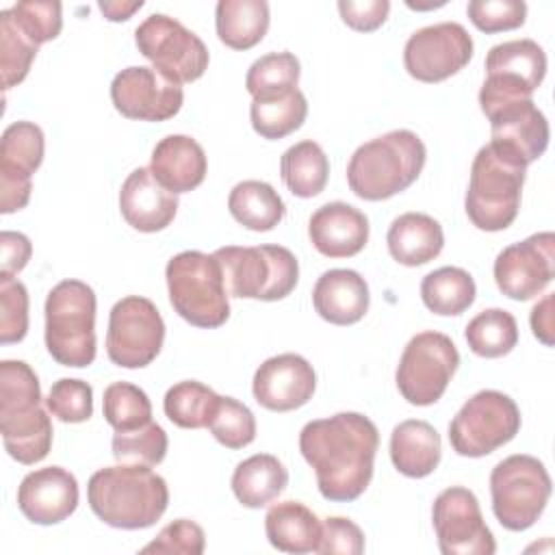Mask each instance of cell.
I'll list each match as a JSON object with an SVG mask.
<instances>
[{
    "label": "cell",
    "mask_w": 555,
    "mask_h": 555,
    "mask_svg": "<svg viewBox=\"0 0 555 555\" xmlns=\"http://www.w3.org/2000/svg\"><path fill=\"white\" fill-rule=\"evenodd\" d=\"M379 431L360 412H338L301 427L299 451L314 468L323 499L356 501L373 479Z\"/></svg>",
    "instance_id": "1"
},
{
    "label": "cell",
    "mask_w": 555,
    "mask_h": 555,
    "mask_svg": "<svg viewBox=\"0 0 555 555\" xmlns=\"http://www.w3.org/2000/svg\"><path fill=\"white\" fill-rule=\"evenodd\" d=\"M91 512L115 529H147L160 520L169 505L167 481L141 464L100 468L87 483Z\"/></svg>",
    "instance_id": "2"
},
{
    "label": "cell",
    "mask_w": 555,
    "mask_h": 555,
    "mask_svg": "<svg viewBox=\"0 0 555 555\" xmlns=\"http://www.w3.org/2000/svg\"><path fill=\"white\" fill-rule=\"evenodd\" d=\"M0 434L20 464L41 462L52 447V421L41 408V386L24 360L0 362Z\"/></svg>",
    "instance_id": "3"
},
{
    "label": "cell",
    "mask_w": 555,
    "mask_h": 555,
    "mask_svg": "<svg viewBox=\"0 0 555 555\" xmlns=\"http://www.w3.org/2000/svg\"><path fill=\"white\" fill-rule=\"evenodd\" d=\"M427 150L412 130H390L362 143L349 158L347 182L353 195L366 202L388 199L412 186L423 167Z\"/></svg>",
    "instance_id": "4"
},
{
    "label": "cell",
    "mask_w": 555,
    "mask_h": 555,
    "mask_svg": "<svg viewBox=\"0 0 555 555\" xmlns=\"http://www.w3.org/2000/svg\"><path fill=\"white\" fill-rule=\"evenodd\" d=\"M527 167L494 145H483L473 158L464 208L475 228L501 232L509 228L520 208Z\"/></svg>",
    "instance_id": "5"
},
{
    "label": "cell",
    "mask_w": 555,
    "mask_h": 555,
    "mask_svg": "<svg viewBox=\"0 0 555 555\" xmlns=\"http://www.w3.org/2000/svg\"><path fill=\"white\" fill-rule=\"evenodd\" d=\"M167 291L173 310L195 327H219L230 317L228 288L219 260L210 254L186 249L176 254L167 267Z\"/></svg>",
    "instance_id": "6"
},
{
    "label": "cell",
    "mask_w": 555,
    "mask_h": 555,
    "mask_svg": "<svg viewBox=\"0 0 555 555\" xmlns=\"http://www.w3.org/2000/svg\"><path fill=\"white\" fill-rule=\"evenodd\" d=\"M46 347L63 366L95 360V293L80 280L59 282L46 297Z\"/></svg>",
    "instance_id": "7"
},
{
    "label": "cell",
    "mask_w": 555,
    "mask_h": 555,
    "mask_svg": "<svg viewBox=\"0 0 555 555\" xmlns=\"http://www.w3.org/2000/svg\"><path fill=\"white\" fill-rule=\"evenodd\" d=\"M212 256L221 264L230 297L278 301L288 297L299 280V262L282 245H225Z\"/></svg>",
    "instance_id": "8"
},
{
    "label": "cell",
    "mask_w": 555,
    "mask_h": 555,
    "mask_svg": "<svg viewBox=\"0 0 555 555\" xmlns=\"http://www.w3.org/2000/svg\"><path fill=\"white\" fill-rule=\"evenodd\" d=\"M551 488V477L538 457L509 455L490 473L492 512L505 529L525 531L542 516Z\"/></svg>",
    "instance_id": "9"
},
{
    "label": "cell",
    "mask_w": 555,
    "mask_h": 555,
    "mask_svg": "<svg viewBox=\"0 0 555 555\" xmlns=\"http://www.w3.org/2000/svg\"><path fill=\"white\" fill-rule=\"evenodd\" d=\"M520 431V410L499 390H479L449 423V442L462 457H483L514 440Z\"/></svg>",
    "instance_id": "10"
},
{
    "label": "cell",
    "mask_w": 555,
    "mask_h": 555,
    "mask_svg": "<svg viewBox=\"0 0 555 555\" xmlns=\"http://www.w3.org/2000/svg\"><path fill=\"white\" fill-rule=\"evenodd\" d=\"M460 366L455 343L442 332H421L410 338L397 364L395 382L412 405L436 403Z\"/></svg>",
    "instance_id": "11"
},
{
    "label": "cell",
    "mask_w": 555,
    "mask_h": 555,
    "mask_svg": "<svg viewBox=\"0 0 555 555\" xmlns=\"http://www.w3.org/2000/svg\"><path fill=\"white\" fill-rule=\"evenodd\" d=\"M139 52L173 82H193L208 69L206 43L176 17L152 13L134 30Z\"/></svg>",
    "instance_id": "12"
},
{
    "label": "cell",
    "mask_w": 555,
    "mask_h": 555,
    "mask_svg": "<svg viewBox=\"0 0 555 555\" xmlns=\"http://www.w3.org/2000/svg\"><path fill=\"white\" fill-rule=\"evenodd\" d=\"M163 340L165 321L147 297L128 295L111 308L106 353L113 364L143 369L160 353Z\"/></svg>",
    "instance_id": "13"
},
{
    "label": "cell",
    "mask_w": 555,
    "mask_h": 555,
    "mask_svg": "<svg viewBox=\"0 0 555 555\" xmlns=\"http://www.w3.org/2000/svg\"><path fill=\"white\" fill-rule=\"evenodd\" d=\"M490 121V145L529 167L548 147V121L531 98H479Z\"/></svg>",
    "instance_id": "14"
},
{
    "label": "cell",
    "mask_w": 555,
    "mask_h": 555,
    "mask_svg": "<svg viewBox=\"0 0 555 555\" xmlns=\"http://www.w3.org/2000/svg\"><path fill=\"white\" fill-rule=\"evenodd\" d=\"M431 522L442 555H492L496 551L479 501L468 488L451 486L442 490L434 501Z\"/></svg>",
    "instance_id": "15"
},
{
    "label": "cell",
    "mask_w": 555,
    "mask_h": 555,
    "mask_svg": "<svg viewBox=\"0 0 555 555\" xmlns=\"http://www.w3.org/2000/svg\"><path fill=\"white\" fill-rule=\"evenodd\" d=\"M473 59V39L457 22L418 28L403 48L405 72L421 82H442Z\"/></svg>",
    "instance_id": "16"
},
{
    "label": "cell",
    "mask_w": 555,
    "mask_h": 555,
    "mask_svg": "<svg viewBox=\"0 0 555 555\" xmlns=\"http://www.w3.org/2000/svg\"><path fill=\"white\" fill-rule=\"evenodd\" d=\"M555 275V234L538 232L525 241L503 247L494 260V282L499 291L527 301L540 295Z\"/></svg>",
    "instance_id": "17"
},
{
    "label": "cell",
    "mask_w": 555,
    "mask_h": 555,
    "mask_svg": "<svg viewBox=\"0 0 555 555\" xmlns=\"http://www.w3.org/2000/svg\"><path fill=\"white\" fill-rule=\"evenodd\" d=\"M111 100L117 113L139 121H165L178 115L184 102L182 87L154 67L132 65L111 82Z\"/></svg>",
    "instance_id": "18"
},
{
    "label": "cell",
    "mask_w": 555,
    "mask_h": 555,
    "mask_svg": "<svg viewBox=\"0 0 555 555\" xmlns=\"http://www.w3.org/2000/svg\"><path fill=\"white\" fill-rule=\"evenodd\" d=\"M546 76V54L533 39L496 43L486 54L479 98H531Z\"/></svg>",
    "instance_id": "19"
},
{
    "label": "cell",
    "mask_w": 555,
    "mask_h": 555,
    "mask_svg": "<svg viewBox=\"0 0 555 555\" xmlns=\"http://www.w3.org/2000/svg\"><path fill=\"white\" fill-rule=\"evenodd\" d=\"M43 130L33 121L4 128L0 141V212L22 210L33 191V173L43 160Z\"/></svg>",
    "instance_id": "20"
},
{
    "label": "cell",
    "mask_w": 555,
    "mask_h": 555,
    "mask_svg": "<svg viewBox=\"0 0 555 555\" xmlns=\"http://www.w3.org/2000/svg\"><path fill=\"white\" fill-rule=\"evenodd\" d=\"M314 388L317 373L299 353H280L264 360L251 382L254 399L271 412H291L306 405Z\"/></svg>",
    "instance_id": "21"
},
{
    "label": "cell",
    "mask_w": 555,
    "mask_h": 555,
    "mask_svg": "<svg viewBox=\"0 0 555 555\" xmlns=\"http://www.w3.org/2000/svg\"><path fill=\"white\" fill-rule=\"evenodd\" d=\"M17 507L35 525H56L78 507V481L61 466L28 473L17 488Z\"/></svg>",
    "instance_id": "22"
},
{
    "label": "cell",
    "mask_w": 555,
    "mask_h": 555,
    "mask_svg": "<svg viewBox=\"0 0 555 555\" xmlns=\"http://www.w3.org/2000/svg\"><path fill=\"white\" fill-rule=\"evenodd\" d=\"M119 210L130 228L147 234L160 232L178 212V195L165 189L150 167H137L121 184Z\"/></svg>",
    "instance_id": "23"
},
{
    "label": "cell",
    "mask_w": 555,
    "mask_h": 555,
    "mask_svg": "<svg viewBox=\"0 0 555 555\" xmlns=\"http://www.w3.org/2000/svg\"><path fill=\"white\" fill-rule=\"evenodd\" d=\"M308 236L319 254L327 258H351L369 241V219L351 204L330 202L312 212Z\"/></svg>",
    "instance_id": "24"
},
{
    "label": "cell",
    "mask_w": 555,
    "mask_h": 555,
    "mask_svg": "<svg viewBox=\"0 0 555 555\" xmlns=\"http://www.w3.org/2000/svg\"><path fill=\"white\" fill-rule=\"evenodd\" d=\"M312 304L323 321L332 325H353L369 310V284L353 269H330L317 280Z\"/></svg>",
    "instance_id": "25"
},
{
    "label": "cell",
    "mask_w": 555,
    "mask_h": 555,
    "mask_svg": "<svg viewBox=\"0 0 555 555\" xmlns=\"http://www.w3.org/2000/svg\"><path fill=\"white\" fill-rule=\"evenodd\" d=\"M208 160L204 147L186 134H167L152 150L150 171L171 193H189L206 178Z\"/></svg>",
    "instance_id": "26"
},
{
    "label": "cell",
    "mask_w": 555,
    "mask_h": 555,
    "mask_svg": "<svg viewBox=\"0 0 555 555\" xmlns=\"http://www.w3.org/2000/svg\"><path fill=\"white\" fill-rule=\"evenodd\" d=\"M442 455L440 434L427 421H401L390 434V460L395 468L412 479L431 475Z\"/></svg>",
    "instance_id": "27"
},
{
    "label": "cell",
    "mask_w": 555,
    "mask_h": 555,
    "mask_svg": "<svg viewBox=\"0 0 555 555\" xmlns=\"http://www.w3.org/2000/svg\"><path fill=\"white\" fill-rule=\"evenodd\" d=\"M386 243L399 264L421 267L442 251L444 232L442 225L425 212H403L390 223Z\"/></svg>",
    "instance_id": "28"
},
{
    "label": "cell",
    "mask_w": 555,
    "mask_h": 555,
    "mask_svg": "<svg viewBox=\"0 0 555 555\" xmlns=\"http://www.w3.org/2000/svg\"><path fill=\"white\" fill-rule=\"evenodd\" d=\"M264 533L273 548L284 553H317L321 538L319 516L299 501H282L269 507Z\"/></svg>",
    "instance_id": "29"
},
{
    "label": "cell",
    "mask_w": 555,
    "mask_h": 555,
    "mask_svg": "<svg viewBox=\"0 0 555 555\" xmlns=\"http://www.w3.org/2000/svg\"><path fill=\"white\" fill-rule=\"evenodd\" d=\"M230 483L241 505L258 509L284 492L288 486V470L275 455L256 453L236 464Z\"/></svg>",
    "instance_id": "30"
},
{
    "label": "cell",
    "mask_w": 555,
    "mask_h": 555,
    "mask_svg": "<svg viewBox=\"0 0 555 555\" xmlns=\"http://www.w3.org/2000/svg\"><path fill=\"white\" fill-rule=\"evenodd\" d=\"M269 4L264 0H219L215 28L221 43L232 50H249L269 30Z\"/></svg>",
    "instance_id": "31"
},
{
    "label": "cell",
    "mask_w": 555,
    "mask_h": 555,
    "mask_svg": "<svg viewBox=\"0 0 555 555\" xmlns=\"http://www.w3.org/2000/svg\"><path fill=\"white\" fill-rule=\"evenodd\" d=\"M230 215L247 230L269 232L286 215V206L278 191L262 180H243L228 195Z\"/></svg>",
    "instance_id": "32"
},
{
    "label": "cell",
    "mask_w": 555,
    "mask_h": 555,
    "mask_svg": "<svg viewBox=\"0 0 555 555\" xmlns=\"http://www.w3.org/2000/svg\"><path fill=\"white\" fill-rule=\"evenodd\" d=\"M286 189L301 199L319 195L330 178V160L323 147L310 139L291 145L280 160Z\"/></svg>",
    "instance_id": "33"
},
{
    "label": "cell",
    "mask_w": 555,
    "mask_h": 555,
    "mask_svg": "<svg viewBox=\"0 0 555 555\" xmlns=\"http://www.w3.org/2000/svg\"><path fill=\"white\" fill-rule=\"evenodd\" d=\"M477 286L468 271L460 267H440L421 282V299L427 310L440 317H455L475 301Z\"/></svg>",
    "instance_id": "34"
},
{
    "label": "cell",
    "mask_w": 555,
    "mask_h": 555,
    "mask_svg": "<svg viewBox=\"0 0 555 555\" xmlns=\"http://www.w3.org/2000/svg\"><path fill=\"white\" fill-rule=\"evenodd\" d=\"M306 115L308 102L299 89L267 100H251L249 106L251 128L269 141L284 139L291 132L299 130L306 121Z\"/></svg>",
    "instance_id": "35"
},
{
    "label": "cell",
    "mask_w": 555,
    "mask_h": 555,
    "mask_svg": "<svg viewBox=\"0 0 555 555\" xmlns=\"http://www.w3.org/2000/svg\"><path fill=\"white\" fill-rule=\"evenodd\" d=\"M219 397L212 388H208L202 382L184 379L173 384L163 399L165 416L182 427V429H202L208 427L215 408L219 403Z\"/></svg>",
    "instance_id": "36"
},
{
    "label": "cell",
    "mask_w": 555,
    "mask_h": 555,
    "mask_svg": "<svg viewBox=\"0 0 555 555\" xmlns=\"http://www.w3.org/2000/svg\"><path fill=\"white\" fill-rule=\"evenodd\" d=\"M464 336L475 356L501 358L516 347L518 325L512 312L503 308H488L468 321Z\"/></svg>",
    "instance_id": "37"
},
{
    "label": "cell",
    "mask_w": 555,
    "mask_h": 555,
    "mask_svg": "<svg viewBox=\"0 0 555 555\" xmlns=\"http://www.w3.org/2000/svg\"><path fill=\"white\" fill-rule=\"evenodd\" d=\"M299 61L293 52H269L256 59L245 76V89L254 100L284 95L297 89Z\"/></svg>",
    "instance_id": "38"
},
{
    "label": "cell",
    "mask_w": 555,
    "mask_h": 555,
    "mask_svg": "<svg viewBox=\"0 0 555 555\" xmlns=\"http://www.w3.org/2000/svg\"><path fill=\"white\" fill-rule=\"evenodd\" d=\"M102 412L115 431H130L152 421L150 397L130 382H113L104 388Z\"/></svg>",
    "instance_id": "39"
},
{
    "label": "cell",
    "mask_w": 555,
    "mask_h": 555,
    "mask_svg": "<svg viewBox=\"0 0 555 555\" xmlns=\"http://www.w3.org/2000/svg\"><path fill=\"white\" fill-rule=\"evenodd\" d=\"M39 46H35L15 24L11 9L0 11V74L2 89L20 85L37 56Z\"/></svg>",
    "instance_id": "40"
},
{
    "label": "cell",
    "mask_w": 555,
    "mask_h": 555,
    "mask_svg": "<svg viewBox=\"0 0 555 555\" xmlns=\"http://www.w3.org/2000/svg\"><path fill=\"white\" fill-rule=\"evenodd\" d=\"M167 447V434L154 421L130 431H115L113 436V457L119 464L156 466L165 460Z\"/></svg>",
    "instance_id": "41"
},
{
    "label": "cell",
    "mask_w": 555,
    "mask_h": 555,
    "mask_svg": "<svg viewBox=\"0 0 555 555\" xmlns=\"http://www.w3.org/2000/svg\"><path fill=\"white\" fill-rule=\"evenodd\" d=\"M208 429L223 447L243 449L256 438V418L251 410L234 397H219Z\"/></svg>",
    "instance_id": "42"
},
{
    "label": "cell",
    "mask_w": 555,
    "mask_h": 555,
    "mask_svg": "<svg viewBox=\"0 0 555 555\" xmlns=\"http://www.w3.org/2000/svg\"><path fill=\"white\" fill-rule=\"evenodd\" d=\"M11 15L35 46L56 39L63 28V7L56 0H22L11 7Z\"/></svg>",
    "instance_id": "43"
},
{
    "label": "cell",
    "mask_w": 555,
    "mask_h": 555,
    "mask_svg": "<svg viewBox=\"0 0 555 555\" xmlns=\"http://www.w3.org/2000/svg\"><path fill=\"white\" fill-rule=\"evenodd\" d=\"M46 408L61 423H85L93 414V388L82 379L61 377L52 384Z\"/></svg>",
    "instance_id": "44"
},
{
    "label": "cell",
    "mask_w": 555,
    "mask_h": 555,
    "mask_svg": "<svg viewBox=\"0 0 555 555\" xmlns=\"http://www.w3.org/2000/svg\"><path fill=\"white\" fill-rule=\"evenodd\" d=\"M28 332V291L13 275L0 273V343L24 340Z\"/></svg>",
    "instance_id": "45"
},
{
    "label": "cell",
    "mask_w": 555,
    "mask_h": 555,
    "mask_svg": "<svg viewBox=\"0 0 555 555\" xmlns=\"http://www.w3.org/2000/svg\"><path fill=\"white\" fill-rule=\"evenodd\" d=\"M466 13L475 28L492 35L522 26L527 4L522 0H473L468 2Z\"/></svg>",
    "instance_id": "46"
},
{
    "label": "cell",
    "mask_w": 555,
    "mask_h": 555,
    "mask_svg": "<svg viewBox=\"0 0 555 555\" xmlns=\"http://www.w3.org/2000/svg\"><path fill=\"white\" fill-rule=\"evenodd\" d=\"M206 546L204 529L189 520L178 518L160 529V533L141 548V553H182V555H202Z\"/></svg>",
    "instance_id": "47"
},
{
    "label": "cell",
    "mask_w": 555,
    "mask_h": 555,
    "mask_svg": "<svg viewBox=\"0 0 555 555\" xmlns=\"http://www.w3.org/2000/svg\"><path fill=\"white\" fill-rule=\"evenodd\" d=\"M317 553L321 555H360L364 553V533L362 529L343 516H327L321 522V538Z\"/></svg>",
    "instance_id": "48"
},
{
    "label": "cell",
    "mask_w": 555,
    "mask_h": 555,
    "mask_svg": "<svg viewBox=\"0 0 555 555\" xmlns=\"http://www.w3.org/2000/svg\"><path fill=\"white\" fill-rule=\"evenodd\" d=\"M338 11L343 22L358 30V33H371L379 28L390 11L388 0H340Z\"/></svg>",
    "instance_id": "49"
},
{
    "label": "cell",
    "mask_w": 555,
    "mask_h": 555,
    "mask_svg": "<svg viewBox=\"0 0 555 555\" xmlns=\"http://www.w3.org/2000/svg\"><path fill=\"white\" fill-rule=\"evenodd\" d=\"M33 254L30 238L22 232L2 230L0 232V273L15 275L20 273Z\"/></svg>",
    "instance_id": "50"
},
{
    "label": "cell",
    "mask_w": 555,
    "mask_h": 555,
    "mask_svg": "<svg viewBox=\"0 0 555 555\" xmlns=\"http://www.w3.org/2000/svg\"><path fill=\"white\" fill-rule=\"evenodd\" d=\"M529 323H531V332L533 336L546 345V347H553L555 338H553V293L544 295L531 310V317H529Z\"/></svg>",
    "instance_id": "51"
},
{
    "label": "cell",
    "mask_w": 555,
    "mask_h": 555,
    "mask_svg": "<svg viewBox=\"0 0 555 555\" xmlns=\"http://www.w3.org/2000/svg\"><path fill=\"white\" fill-rule=\"evenodd\" d=\"M98 7L108 22H126L132 17L134 11H139L143 7V2L141 0H137V2H100Z\"/></svg>",
    "instance_id": "52"
}]
</instances>
